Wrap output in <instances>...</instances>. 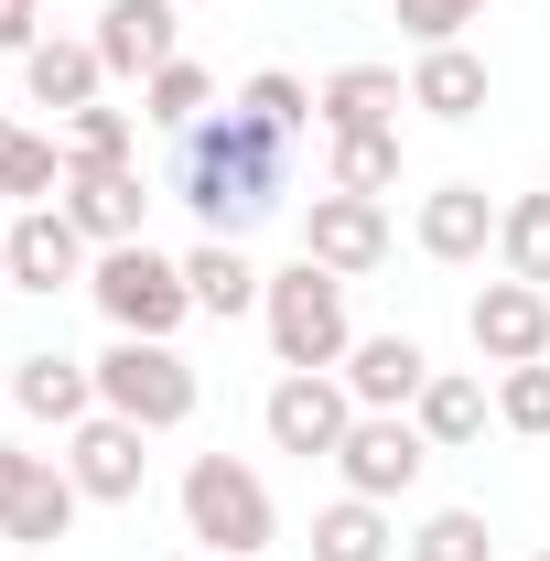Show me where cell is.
I'll list each match as a JSON object with an SVG mask.
<instances>
[{
	"instance_id": "1f68e13d",
	"label": "cell",
	"mask_w": 550,
	"mask_h": 561,
	"mask_svg": "<svg viewBox=\"0 0 550 561\" xmlns=\"http://www.w3.org/2000/svg\"><path fill=\"white\" fill-rule=\"evenodd\" d=\"M389 11H400V33H411L421 55L432 44H465V22H485V0H389Z\"/></svg>"
},
{
	"instance_id": "ffe728a7",
	"label": "cell",
	"mask_w": 550,
	"mask_h": 561,
	"mask_svg": "<svg viewBox=\"0 0 550 561\" xmlns=\"http://www.w3.org/2000/svg\"><path fill=\"white\" fill-rule=\"evenodd\" d=\"M184 280H195V313H260V291H271V271L238 238H195L184 249Z\"/></svg>"
},
{
	"instance_id": "836d02e7",
	"label": "cell",
	"mask_w": 550,
	"mask_h": 561,
	"mask_svg": "<svg viewBox=\"0 0 550 561\" xmlns=\"http://www.w3.org/2000/svg\"><path fill=\"white\" fill-rule=\"evenodd\" d=\"M0 280H11V227H0Z\"/></svg>"
},
{
	"instance_id": "8992f818",
	"label": "cell",
	"mask_w": 550,
	"mask_h": 561,
	"mask_svg": "<svg viewBox=\"0 0 550 561\" xmlns=\"http://www.w3.org/2000/svg\"><path fill=\"white\" fill-rule=\"evenodd\" d=\"M260 432L280 454H302V465H335V443L356 432V389L335 367H280V389L260 400Z\"/></svg>"
},
{
	"instance_id": "7c38bea8",
	"label": "cell",
	"mask_w": 550,
	"mask_h": 561,
	"mask_svg": "<svg viewBox=\"0 0 550 561\" xmlns=\"http://www.w3.org/2000/svg\"><path fill=\"white\" fill-rule=\"evenodd\" d=\"M98 271V249H87V227H76L66 206H22L11 216V291H76V280Z\"/></svg>"
},
{
	"instance_id": "8fae6325",
	"label": "cell",
	"mask_w": 550,
	"mask_h": 561,
	"mask_svg": "<svg viewBox=\"0 0 550 561\" xmlns=\"http://www.w3.org/2000/svg\"><path fill=\"white\" fill-rule=\"evenodd\" d=\"M302 260H324L335 280H367L378 260H389V206L378 195H313V216H302Z\"/></svg>"
},
{
	"instance_id": "d590c367",
	"label": "cell",
	"mask_w": 550,
	"mask_h": 561,
	"mask_svg": "<svg viewBox=\"0 0 550 561\" xmlns=\"http://www.w3.org/2000/svg\"><path fill=\"white\" fill-rule=\"evenodd\" d=\"M529 561H550V551H529Z\"/></svg>"
},
{
	"instance_id": "2e32d148",
	"label": "cell",
	"mask_w": 550,
	"mask_h": 561,
	"mask_svg": "<svg viewBox=\"0 0 550 561\" xmlns=\"http://www.w3.org/2000/svg\"><path fill=\"white\" fill-rule=\"evenodd\" d=\"M55 206L87 227V249H130L140 216H151V184H140L130 162H119V173H66V195H55Z\"/></svg>"
},
{
	"instance_id": "f546056e",
	"label": "cell",
	"mask_w": 550,
	"mask_h": 561,
	"mask_svg": "<svg viewBox=\"0 0 550 561\" xmlns=\"http://www.w3.org/2000/svg\"><path fill=\"white\" fill-rule=\"evenodd\" d=\"M496 249H507V280H540L550 291V195H518L507 227H496Z\"/></svg>"
},
{
	"instance_id": "9a60e30c",
	"label": "cell",
	"mask_w": 550,
	"mask_h": 561,
	"mask_svg": "<svg viewBox=\"0 0 550 561\" xmlns=\"http://www.w3.org/2000/svg\"><path fill=\"white\" fill-rule=\"evenodd\" d=\"M335 378L356 389V411H411L421 389H432V356H421L411 335H356Z\"/></svg>"
},
{
	"instance_id": "52a82bcc",
	"label": "cell",
	"mask_w": 550,
	"mask_h": 561,
	"mask_svg": "<svg viewBox=\"0 0 550 561\" xmlns=\"http://www.w3.org/2000/svg\"><path fill=\"white\" fill-rule=\"evenodd\" d=\"M76 507H87V486L66 476V454H22V443H0V540L55 551V540L76 529Z\"/></svg>"
},
{
	"instance_id": "5bb4252c",
	"label": "cell",
	"mask_w": 550,
	"mask_h": 561,
	"mask_svg": "<svg viewBox=\"0 0 550 561\" xmlns=\"http://www.w3.org/2000/svg\"><path fill=\"white\" fill-rule=\"evenodd\" d=\"M496 227H507V206H485V184H432L411 216L421 260H443V271H475L485 249H496Z\"/></svg>"
},
{
	"instance_id": "cb8c5ba5",
	"label": "cell",
	"mask_w": 550,
	"mask_h": 561,
	"mask_svg": "<svg viewBox=\"0 0 550 561\" xmlns=\"http://www.w3.org/2000/svg\"><path fill=\"white\" fill-rule=\"evenodd\" d=\"M206 108H216V76L195 66V55H173L162 76H140V119H151V130H173V140H184L195 119H206Z\"/></svg>"
},
{
	"instance_id": "4fadbf2b",
	"label": "cell",
	"mask_w": 550,
	"mask_h": 561,
	"mask_svg": "<svg viewBox=\"0 0 550 561\" xmlns=\"http://www.w3.org/2000/svg\"><path fill=\"white\" fill-rule=\"evenodd\" d=\"M98 66L108 76H162L184 55V0H98Z\"/></svg>"
},
{
	"instance_id": "7a4b0ae2",
	"label": "cell",
	"mask_w": 550,
	"mask_h": 561,
	"mask_svg": "<svg viewBox=\"0 0 550 561\" xmlns=\"http://www.w3.org/2000/svg\"><path fill=\"white\" fill-rule=\"evenodd\" d=\"M87 291H98V313H108L119 335H151V346H173V335H184V313H195V280H184V260H162L151 238H130V249H98Z\"/></svg>"
},
{
	"instance_id": "f1b7e54d",
	"label": "cell",
	"mask_w": 550,
	"mask_h": 561,
	"mask_svg": "<svg viewBox=\"0 0 550 561\" xmlns=\"http://www.w3.org/2000/svg\"><path fill=\"white\" fill-rule=\"evenodd\" d=\"M411 561H496V529H485L475 507H432L411 529Z\"/></svg>"
},
{
	"instance_id": "d4e9b609",
	"label": "cell",
	"mask_w": 550,
	"mask_h": 561,
	"mask_svg": "<svg viewBox=\"0 0 550 561\" xmlns=\"http://www.w3.org/2000/svg\"><path fill=\"white\" fill-rule=\"evenodd\" d=\"M0 195H22V206H55L66 195V140H33L0 119Z\"/></svg>"
},
{
	"instance_id": "484cf974",
	"label": "cell",
	"mask_w": 550,
	"mask_h": 561,
	"mask_svg": "<svg viewBox=\"0 0 550 561\" xmlns=\"http://www.w3.org/2000/svg\"><path fill=\"white\" fill-rule=\"evenodd\" d=\"M140 140V108H76L66 119V173H119Z\"/></svg>"
},
{
	"instance_id": "5b68a950",
	"label": "cell",
	"mask_w": 550,
	"mask_h": 561,
	"mask_svg": "<svg viewBox=\"0 0 550 561\" xmlns=\"http://www.w3.org/2000/svg\"><path fill=\"white\" fill-rule=\"evenodd\" d=\"M195 367L173 346H151V335H119V346L98 356V411H119V421H140V432H184L195 421Z\"/></svg>"
},
{
	"instance_id": "d6a6232c",
	"label": "cell",
	"mask_w": 550,
	"mask_h": 561,
	"mask_svg": "<svg viewBox=\"0 0 550 561\" xmlns=\"http://www.w3.org/2000/svg\"><path fill=\"white\" fill-rule=\"evenodd\" d=\"M44 44V0H0V55H33Z\"/></svg>"
},
{
	"instance_id": "44dd1931",
	"label": "cell",
	"mask_w": 550,
	"mask_h": 561,
	"mask_svg": "<svg viewBox=\"0 0 550 561\" xmlns=\"http://www.w3.org/2000/svg\"><path fill=\"white\" fill-rule=\"evenodd\" d=\"M411 421H421L432 454H465V443L485 432V378H475V367H432V389L411 400Z\"/></svg>"
},
{
	"instance_id": "ba28073f",
	"label": "cell",
	"mask_w": 550,
	"mask_h": 561,
	"mask_svg": "<svg viewBox=\"0 0 550 561\" xmlns=\"http://www.w3.org/2000/svg\"><path fill=\"white\" fill-rule=\"evenodd\" d=\"M421 465H432V443H421L411 411H356V432L335 443L345 496H378V507H400V496L421 486Z\"/></svg>"
},
{
	"instance_id": "6da1fadb",
	"label": "cell",
	"mask_w": 550,
	"mask_h": 561,
	"mask_svg": "<svg viewBox=\"0 0 550 561\" xmlns=\"http://www.w3.org/2000/svg\"><path fill=\"white\" fill-rule=\"evenodd\" d=\"M173 195L195 206L206 238H249V227L280 216V195H291V140L260 130V119L227 98V108H206L195 130L173 140Z\"/></svg>"
},
{
	"instance_id": "4dcf8cb0",
	"label": "cell",
	"mask_w": 550,
	"mask_h": 561,
	"mask_svg": "<svg viewBox=\"0 0 550 561\" xmlns=\"http://www.w3.org/2000/svg\"><path fill=\"white\" fill-rule=\"evenodd\" d=\"M496 421H507V432H529V443H550V356L496 378Z\"/></svg>"
},
{
	"instance_id": "3957f363",
	"label": "cell",
	"mask_w": 550,
	"mask_h": 561,
	"mask_svg": "<svg viewBox=\"0 0 550 561\" xmlns=\"http://www.w3.org/2000/svg\"><path fill=\"white\" fill-rule=\"evenodd\" d=\"M260 324H271V356H280V367H345V346H356V324H345V280L324 271V260L271 271Z\"/></svg>"
},
{
	"instance_id": "4316f807",
	"label": "cell",
	"mask_w": 550,
	"mask_h": 561,
	"mask_svg": "<svg viewBox=\"0 0 550 561\" xmlns=\"http://www.w3.org/2000/svg\"><path fill=\"white\" fill-rule=\"evenodd\" d=\"M238 108H249L260 130H280V140H302V130H313V119H324V108H313V87H302V76H291V66H260V76H249V87H238Z\"/></svg>"
},
{
	"instance_id": "277c9868",
	"label": "cell",
	"mask_w": 550,
	"mask_h": 561,
	"mask_svg": "<svg viewBox=\"0 0 550 561\" xmlns=\"http://www.w3.org/2000/svg\"><path fill=\"white\" fill-rule=\"evenodd\" d=\"M184 529H195L206 551L260 561V551H271V529H280V507H271V486H260L238 454H195V465H184Z\"/></svg>"
},
{
	"instance_id": "d6986e66",
	"label": "cell",
	"mask_w": 550,
	"mask_h": 561,
	"mask_svg": "<svg viewBox=\"0 0 550 561\" xmlns=\"http://www.w3.org/2000/svg\"><path fill=\"white\" fill-rule=\"evenodd\" d=\"M22 87H33V108H55V119H76V108H98V87H108V66H98V44H76V33H44V44L22 55Z\"/></svg>"
},
{
	"instance_id": "83f0119b",
	"label": "cell",
	"mask_w": 550,
	"mask_h": 561,
	"mask_svg": "<svg viewBox=\"0 0 550 561\" xmlns=\"http://www.w3.org/2000/svg\"><path fill=\"white\" fill-rule=\"evenodd\" d=\"M400 184V130H335V195H378Z\"/></svg>"
},
{
	"instance_id": "603a6c76",
	"label": "cell",
	"mask_w": 550,
	"mask_h": 561,
	"mask_svg": "<svg viewBox=\"0 0 550 561\" xmlns=\"http://www.w3.org/2000/svg\"><path fill=\"white\" fill-rule=\"evenodd\" d=\"M313 561H400L389 507H378V496H335V507L313 518Z\"/></svg>"
},
{
	"instance_id": "e0dca14e",
	"label": "cell",
	"mask_w": 550,
	"mask_h": 561,
	"mask_svg": "<svg viewBox=\"0 0 550 561\" xmlns=\"http://www.w3.org/2000/svg\"><path fill=\"white\" fill-rule=\"evenodd\" d=\"M313 108H324V130H400L411 76L400 66H335L324 87H313Z\"/></svg>"
},
{
	"instance_id": "e575fe53",
	"label": "cell",
	"mask_w": 550,
	"mask_h": 561,
	"mask_svg": "<svg viewBox=\"0 0 550 561\" xmlns=\"http://www.w3.org/2000/svg\"><path fill=\"white\" fill-rule=\"evenodd\" d=\"M206 561H238V551H206Z\"/></svg>"
},
{
	"instance_id": "9c48e42d",
	"label": "cell",
	"mask_w": 550,
	"mask_h": 561,
	"mask_svg": "<svg viewBox=\"0 0 550 561\" xmlns=\"http://www.w3.org/2000/svg\"><path fill=\"white\" fill-rule=\"evenodd\" d=\"M465 335H475L485 367H540L550 356V291L540 280H485L465 302Z\"/></svg>"
},
{
	"instance_id": "ac0fdd59",
	"label": "cell",
	"mask_w": 550,
	"mask_h": 561,
	"mask_svg": "<svg viewBox=\"0 0 550 561\" xmlns=\"http://www.w3.org/2000/svg\"><path fill=\"white\" fill-rule=\"evenodd\" d=\"M11 400H22V421H55V432H76V421L98 411V367H76V356H11Z\"/></svg>"
},
{
	"instance_id": "7402d4cb",
	"label": "cell",
	"mask_w": 550,
	"mask_h": 561,
	"mask_svg": "<svg viewBox=\"0 0 550 561\" xmlns=\"http://www.w3.org/2000/svg\"><path fill=\"white\" fill-rule=\"evenodd\" d=\"M411 108H421V119H475V108H485V55L432 44V55L411 66Z\"/></svg>"
},
{
	"instance_id": "30bf717a",
	"label": "cell",
	"mask_w": 550,
	"mask_h": 561,
	"mask_svg": "<svg viewBox=\"0 0 550 561\" xmlns=\"http://www.w3.org/2000/svg\"><path fill=\"white\" fill-rule=\"evenodd\" d=\"M151 432L140 421H119V411H87L66 432V476L87 486V507H130L140 496V476H151V454H140Z\"/></svg>"
}]
</instances>
